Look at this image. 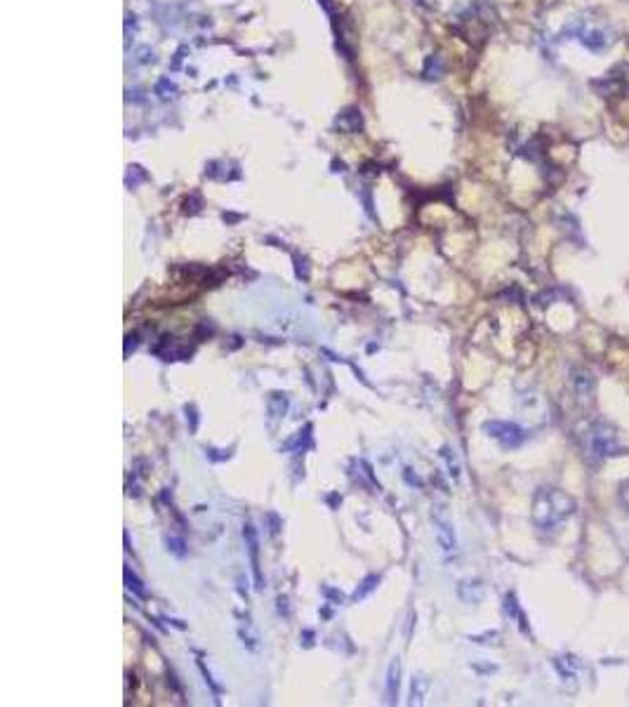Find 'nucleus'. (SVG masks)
<instances>
[{
  "instance_id": "obj_7",
  "label": "nucleus",
  "mask_w": 629,
  "mask_h": 707,
  "mask_svg": "<svg viewBox=\"0 0 629 707\" xmlns=\"http://www.w3.org/2000/svg\"><path fill=\"white\" fill-rule=\"evenodd\" d=\"M573 392H575V399L580 401V404H585L589 406L594 401V387H596V380H594V375L587 371V368H578V371H573Z\"/></svg>"
},
{
  "instance_id": "obj_18",
  "label": "nucleus",
  "mask_w": 629,
  "mask_h": 707,
  "mask_svg": "<svg viewBox=\"0 0 629 707\" xmlns=\"http://www.w3.org/2000/svg\"><path fill=\"white\" fill-rule=\"evenodd\" d=\"M198 670H200V674H203L205 684H207V686H210V689H212V696H215V703H219V693H222V689H219V686L215 684V679H212V674H210V672H207V670H205L203 660H198Z\"/></svg>"
},
{
  "instance_id": "obj_9",
  "label": "nucleus",
  "mask_w": 629,
  "mask_h": 707,
  "mask_svg": "<svg viewBox=\"0 0 629 707\" xmlns=\"http://www.w3.org/2000/svg\"><path fill=\"white\" fill-rule=\"evenodd\" d=\"M288 394H283V392H271L269 394V401H267V411H269V420H271V425H276L278 420H283L285 418V413H288Z\"/></svg>"
},
{
  "instance_id": "obj_8",
  "label": "nucleus",
  "mask_w": 629,
  "mask_h": 707,
  "mask_svg": "<svg viewBox=\"0 0 629 707\" xmlns=\"http://www.w3.org/2000/svg\"><path fill=\"white\" fill-rule=\"evenodd\" d=\"M399 689H401V660L392 658L387 667V682H385V703L396 705L399 703Z\"/></svg>"
},
{
  "instance_id": "obj_21",
  "label": "nucleus",
  "mask_w": 629,
  "mask_h": 707,
  "mask_svg": "<svg viewBox=\"0 0 629 707\" xmlns=\"http://www.w3.org/2000/svg\"><path fill=\"white\" fill-rule=\"evenodd\" d=\"M403 476H406V481L410 483V486H422V479H420L417 474L413 476V469H406V472H403Z\"/></svg>"
},
{
  "instance_id": "obj_19",
  "label": "nucleus",
  "mask_w": 629,
  "mask_h": 707,
  "mask_svg": "<svg viewBox=\"0 0 629 707\" xmlns=\"http://www.w3.org/2000/svg\"><path fill=\"white\" fill-rule=\"evenodd\" d=\"M184 413H186V425H189V432H196V430H198V413H196V406H193V404H186V406H184Z\"/></svg>"
},
{
  "instance_id": "obj_15",
  "label": "nucleus",
  "mask_w": 629,
  "mask_h": 707,
  "mask_svg": "<svg viewBox=\"0 0 629 707\" xmlns=\"http://www.w3.org/2000/svg\"><path fill=\"white\" fill-rule=\"evenodd\" d=\"M123 575H125V585H127L130 592L137 594L139 599H146V587H144V582H141L130 568H125V573H123Z\"/></svg>"
},
{
  "instance_id": "obj_16",
  "label": "nucleus",
  "mask_w": 629,
  "mask_h": 707,
  "mask_svg": "<svg viewBox=\"0 0 629 707\" xmlns=\"http://www.w3.org/2000/svg\"><path fill=\"white\" fill-rule=\"evenodd\" d=\"M167 552L174 554V556H179V559H184V556H186V542L181 540V537L170 535V537H167Z\"/></svg>"
},
{
  "instance_id": "obj_12",
  "label": "nucleus",
  "mask_w": 629,
  "mask_h": 707,
  "mask_svg": "<svg viewBox=\"0 0 629 707\" xmlns=\"http://www.w3.org/2000/svg\"><path fill=\"white\" fill-rule=\"evenodd\" d=\"M309 432H311V425H307L304 430L297 432L295 437L288 441V444H283L281 451H297V453H302L304 448H309V446H311V434Z\"/></svg>"
},
{
  "instance_id": "obj_13",
  "label": "nucleus",
  "mask_w": 629,
  "mask_h": 707,
  "mask_svg": "<svg viewBox=\"0 0 629 707\" xmlns=\"http://www.w3.org/2000/svg\"><path fill=\"white\" fill-rule=\"evenodd\" d=\"M441 458L445 460V467H448V474L452 481H459V474H462V467H459V460H457V453L450 448V446H443L441 448Z\"/></svg>"
},
{
  "instance_id": "obj_4",
  "label": "nucleus",
  "mask_w": 629,
  "mask_h": 707,
  "mask_svg": "<svg viewBox=\"0 0 629 707\" xmlns=\"http://www.w3.org/2000/svg\"><path fill=\"white\" fill-rule=\"evenodd\" d=\"M483 432L488 434L490 439H495L502 448H518L523 441L528 439V434L523 427H518L516 423H504V420H490V423L483 425Z\"/></svg>"
},
{
  "instance_id": "obj_5",
  "label": "nucleus",
  "mask_w": 629,
  "mask_h": 707,
  "mask_svg": "<svg viewBox=\"0 0 629 707\" xmlns=\"http://www.w3.org/2000/svg\"><path fill=\"white\" fill-rule=\"evenodd\" d=\"M434 528H436V542L441 547L443 556H452L457 552V535H455V526L448 519L443 509H436L434 512Z\"/></svg>"
},
{
  "instance_id": "obj_6",
  "label": "nucleus",
  "mask_w": 629,
  "mask_h": 707,
  "mask_svg": "<svg viewBox=\"0 0 629 707\" xmlns=\"http://www.w3.org/2000/svg\"><path fill=\"white\" fill-rule=\"evenodd\" d=\"M243 540L250 554V568H252V575H255V589L259 592V589H264V578H262V570H259V537L252 523H245L243 526Z\"/></svg>"
},
{
  "instance_id": "obj_11",
  "label": "nucleus",
  "mask_w": 629,
  "mask_h": 707,
  "mask_svg": "<svg viewBox=\"0 0 629 707\" xmlns=\"http://www.w3.org/2000/svg\"><path fill=\"white\" fill-rule=\"evenodd\" d=\"M380 580H382V578H380L378 573L366 575V578L361 580V585L356 587V589H354V594H352V601H354V604H359V601L366 599V596L371 594V592H375V589H378V585H380Z\"/></svg>"
},
{
  "instance_id": "obj_20",
  "label": "nucleus",
  "mask_w": 629,
  "mask_h": 707,
  "mask_svg": "<svg viewBox=\"0 0 629 707\" xmlns=\"http://www.w3.org/2000/svg\"><path fill=\"white\" fill-rule=\"evenodd\" d=\"M620 502H622V507L629 512V481L620 486Z\"/></svg>"
},
{
  "instance_id": "obj_2",
  "label": "nucleus",
  "mask_w": 629,
  "mask_h": 707,
  "mask_svg": "<svg viewBox=\"0 0 629 707\" xmlns=\"http://www.w3.org/2000/svg\"><path fill=\"white\" fill-rule=\"evenodd\" d=\"M563 36L578 41L582 48L589 52H596V55H599V52H606L615 41V34L611 26L594 22V19H573V22L566 24Z\"/></svg>"
},
{
  "instance_id": "obj_17",
  "label": "nucleus",
  "mask_w": 629,
  "mask_h": 707,
  "mask_svg": "<svg viewBox=\"0 0 629 707\" xmlns=\"http://www.w3.org/2000/svg\"><path fill=\"white\" fill-rule=\"evenodd\" d=\"M321 594L328 599V604H333V606H340V604H345V594L340 592V589H333V587H328V585H323L321 587Z\"/></svg>"
},
{
  "instance_id": "obj_14",
  "label": "nucleus",
  "mask_w": 629,
  "mask_h": 707,
  "mask_svg": "<svg viewBox=\"0 0 629 707\" xmlns=\"http://www.w3.org/2000/svg\"><path fill=\"white\" fill-rule=\"evenodd\" d=\"M427 689H429V682H427L424 674H417V677H413V684H410V705H422Z\"/></svg>"
},
{
  "instance_id": "obj_10",
  "label": "nucleus",
  "mask_w": 629,
  "mask_h": 707,
  "mask_svg": "<svg viewBox=\"0 0 629 707\" xmlns=\"http://www.w3.org/2000/svg\"><path fill=\"white\" fill-rule=\"evenodd\" d=\"M457 594H459V599L466 601V604H478V601L483 599V585L478 580L474 582H459V587H457Z\"/></svg>"
},
{
  "instance_id": "obj_3",
  "label": "nucleus",
  "mask_w": 629,
  "mask_h": 707,
  "mask_svg": "<svg viewBox=\"0 0 629 707\" xmlns=\"http://www.w3.org/2000/svg\"><path fill=\"white\" fill-rule=\"evenodd\" d=\"M585 451L592 462H604L608 458L620 455L625 448H622L615 427L606 425V423H594V425H589V430L585 434Z\"/></svg>"
},
{
  "instance_id": "obj_1",
  "label": "nucleus",
  "mask_w": 629,
  "mask_h": 707,
  "mask_svg": "<svg viewBox=\"0 0 629 707\" xmlns=\"http://www.w3.org/2000/svg\"><path fill=\"white\" fill-rule=\"evenodd\" d=\"M575 514V500L566 490L542 486L533 495V507H530V521L540 533H554L559 530L570 516Z\"/></svg>"
}]
</instances>
